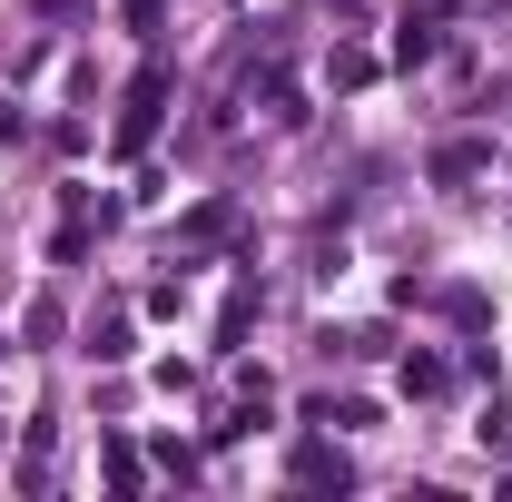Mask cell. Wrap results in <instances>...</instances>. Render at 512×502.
Here are the masks:
<instances>
[{"label":"cell","instance_id":"1","mask_svg":"<svg viewBox=\"0 0 512 502\" xmlns=\"http://www.w3.org/2000/svg\"><path fill=\"white\" fill-rule=\"evenodd\" d=\"M296 483H345V463H335L325 443H306V453H296Z\"/></svg>","mask_w":512,"mask_h":502}]
</instances>
